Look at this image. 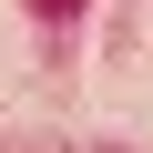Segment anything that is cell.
<instances>
[{
	"instance_id": "1",
	"label": "cell",
	"mask_w": 153,
	"mask_h": 153,
	"mask_svg": "<svg viewBox=\"0 0 153 153\" xmlns=\"http://www.w3.org/2000/svg\"><path fill=\"white\" fill-rule=\"evenodd\" d=\"M31 10H41V21H71V10H82V0H31Z\"/></svg>"
}]
</instances>
